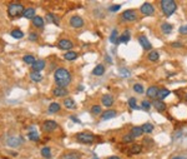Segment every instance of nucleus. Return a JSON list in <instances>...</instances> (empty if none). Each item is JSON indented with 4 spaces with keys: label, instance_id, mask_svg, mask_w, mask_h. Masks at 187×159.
I'll use <instances>...</instances> for the list:
<instances>
[{
    "label": "nucleus",
    "instance_id": "obj_23",
    "mask_svg": "<svg viewBox=\"0 0 187 159\" xmlns=\"http://www.w3.org/2000/svg\"><path fill=\"white\" fill-rule=\"evenodd\" d=\"M64 105H65V108H68V109H75L76 108V103L71 98H66L64 100Z\"/></svg>",
    "mask_w": 187,
    "mask_h": 159
},
{
    "label": "nucleus",
    "instance_id": "obj_27",
    "mask_svg": "<svg viewBox=\"0 0 187 159\" xmlns=\"http://www.w3.org/2000/svg\"><path fill=\"white\" fill-rule=\"evenodd\" d=\"M147 59H149L150 61H152V63L157 61V60L160 59V54H158V51H156V50H151V51H150V54L147 55Z\"/></svg>",
    "mask_w": 187,
    "mask_h": 159
},
{
    "label": "nucleus",
    "instance_id": "obj_6",
    "mask_svg": "<svg viewBox=\"0 0 187 159\" xmlns=\"http://www.w3.org/2000/svg\"><path fill=\"white\" fill-rule=\"evenodd\" d=\"M140 11L142 13L143 15L146 17H150V15H153L155 13V8L151 3H143L141 6H140Z\"/></svg>",
    "mask_w": 187,
    "mask_h": 159
},
{
    "label": "nucleus",
    "instance_id": "obj_31",
    "mask_svg": "<svg viewBox=\"0 0 187 159\" xmlns=\"http://www.w3.org/2000/svg\"><path fill=\"white\" fill-rule=\"evenodd\" d=\"M110 43H112V44H118V33H117V30L116 29H114L112 30V33H111V35H110Z\"/></svg>",
    "mask_w": 187,
    "mask_h": 159
},
{
    "label": "nucleus",
    "instance_id": "obj_30",
    "mask_svg": "<svg viewBox=\"0 0 187 159\" xmlns=\"http://www.w3.org/2000/svg\"><path fill=\"white\" fill-rule=\"evenodd\" d=\"M142 130H143V133H146V134H151L152 133V131H153V125L151 124V123H145L142 127Z\"/></svg>",
    "mask_w": 187,
    "mask_h": 159
},
{
    "label": "nucleus",
    "instance_id": "obj_33",
    "mask_svg": "<svg viewBox=\"0 0 187 159\" xmlns=\"http://www.w3.org/2000/svg\"><path fill=\"white\" fill-rule=\"evenodd\" d=\"M141 150H142V145H140V144H133L132 147L130 148V154H139V153H141Z\"/></svg>",
    "mask_w": 187,
    "mask_h": 159
},
{
    "label": "nucleus",
    "instance_id": "obj_22",
    "mask_svg": "<svg viewBox=\"0 0 187 159\" xmlns=\"http://www.w3.org/2000/svg\"><path fill=\"white\" fill-rule=\"evenodd\" d=\"M130 42V31L125 30L121 35L118 36V43H129Z\"/></svg>",
    "mask_w": 187,
    "mask_h": 159
},
{
    "label": "nucleus",
    "instance_id": "obj_38",
    "mask_svg": "<svg viewBox=\"0 0 187 159\" xmlns=\"http://www.w3.org/2000/svg\"><path fill=\"white\" fill-rule=\"evenodd\" d=\"M11 36L15 38V39H21V38H24V33L19 29H15V30L11 31Z\"/></svg>",
    "mask_w": 187,
    "mask_h": 159
},
{
    "label": "nucleus",
    "instance_id": "obj_36",
    "mask_svg": "<svg viewBox=\"0 0 187 159\" xmlns=\"http://www.w3.org/2000/svg\"><path fill=\"white\" fill-rule=\"evenodd\" d=\"M41 155H43L44 158H46V159H50V158H51V149H50L49 147L41 148Z\"/></svg>",
    "mask_w": 187,
    "mask_h": 159
},
{
    "label": "nucleus",
    "instance_id": "obj_14",
    "mask_svg": "<svg viewBox=\"0 0 187 159\" xmlns=\"http://www.w3.org/2000/svg\"><path fill=\"white\" fill-rule=\"evenodd\" d=\"M45 68V60L43 59H37L34 64H33V72H41Z\"/></svg>",
    "mask_w": 187,
    "mask_h": 159
},
{
    "label": "nucleus",
    "instance_id": "obj_13",
    "mask_svg": "<svg viewBox=\"0 0 187 159\" xmlns=\"http://www.w3.org/2000/svg\"><path fill=\"white\" fill-rule=\"evenodd\" d=\"M52 94H54L55 97L58 98H61V97H66L69 94V90L66 89V88H61V87H58L55 88L54 90H52Z\"/></svg>",
    "mask_w": 187,
    "mask_h": 159
},
{
    "label": "nucleus",
    "instance_id": "obj_10",
    "mask_svg": "<svg viewBox=\"0 0 187 159\" xmlns=\"http://www.w3.org/2000/svg\"><path fill=\"white\" fill-rule=\"evenodd\" d=\"M6 143L9 147H19V145H21L24 143V140L21 137H10L6 139Z\"/></svg>",
    "mask_w": 187,
    "mask_h": 159
},
{
    "label": "nucleus",
    "instance_id": "obj_52",
    "mask_svg": "<svg viewBox=\"0 0 187 159\" xmlns=\"http://www.w3.org/2000/svg\"><path fill=\"white\" fill-rule=\"evenodd\" d=\"M108 159H121L120 157H116V155H112V157H109Z\"/></svg>",
    "mask_w": 187,
    "mask_h": 159
},
{
    "label": "nucleus",
    "instance_id": "obj_2",
    "mask_svg": "<svg viewBox=\"0 0 187 159\" xmlns=\"http://www.w3.org/2000/svg\"><path fill=\"white\" fill-rule=\"evenodd\" d=\"M160 6H161V10L165 14V17H171L177 10V4L173 0H162L160 3Z\"/></svg>",
    "mask_w": 187,
    "mask_h": 159
},
{
    "label": "nucleus",
    "instance_id": "obj_34",
    "mask_svg": "<svg viewBox=\"0 0 187 159\" xmlns=\"http://www.w3.org/2000/svg\"><path fill=\"white\" fill-rule=\"evenodd\" d=\"M30 79H31L33 82H41L43 75L40 74L39 72H31L30 73Z\"/></svg>",
    "mask_w": 187,
    "mask_h": 159
},
{
    "label": "nucleus",
    "instance_id": "obj_47",
    "mask_svg": "<svg viewBox=\"0 0 187 159\" xmlns=\"http://www.w3.org/2000/svg\"><path fill=\"white\" fill-rule=\"evenodd\" d=\"M172 46L173 48H182V44L181 43H172Z\"/></svg>",
    "mask_w": 187,
    "mask_h": 159
},
{
    "label": "nucleus",
    "instance_id": "obj_53",
    "mask_svg": "<svg viewBox=\"0 0 187 159\" xmlns=\"http://www.w3.org/2000/svg\"><path fill=\"white\" fill-rule=\"evenodd\" d=\"M186 100H187V94H186Z\"/></svg>",
    "mask_w": 187,
    "mask_h": 159
},
{
    "label": "nucleus",
    "instance_id": "obj_49",
    "mask_svg": "<svg viewBox=\"0 0 187 159\" xmlns=\"http://www.w3.org/2000/svg\"><path fill=\"white\" fill-rule=\"evenodd\" d=\"M172 159H187V158L183 157V155H176V157H173Z\"/></svg>",
    "mask_w": 187,
    "mask_h": 159
},
{
    "label": "nucleus",
    "instance_id": "obj_12",
    "mask_svg": "<svg viewBox=\"0 0 187 159\" xmlns=\"http://www.w3.org/2000/svg\"><path fill=\"white\" fill-rule=\"evenodd\" d=\"M139 43L141 44V46H142L145 50H151V49H152L151 43L147 40V38H146L145 35H140V36H139Z\"/></svg>",
    "mask_w": 187,
    "mask_h": 159
},
{
    "label": "nucleus",
    "instance_id": "obj_20",
    "mask_svg": "<svg viewBox=\"0 0 187 159\" xmlns=\"http://www.w3.org/2000/svg\"><path fill=\"white\" fill-rule=\"evenodd\" d=\"M142 134H143V130H142L141 127H133V128L131 129V135H132L133 138H139V137H141Z\"/></svg>",
    "mask_w": 187,
    "mask_h": 159
},
{
    "label": "nucleus",
    "instance_id": "obj_11",
    "mask_svg": "<svg viewBox=\"0 0 187 159\" xmlns=\"http://www.w3.org/2000/svg\"><path fill=\"white\" fill-rule=\"evenodd\" d=\"M101 102H102V105L106 108H110L112 107V104H114V97L111 94H105L102 98H101Z\"/></svg>",
    "mask_w": 187,
    "mask_h": 159
},
{
    "label": "nucleus",
    "instance_id": "obj_41",
    "mask_svg": "<svg viewBox=\"0 0 187 159\" xmlns=\"http://www.w3.org/2000/svg\"><path fill=\"white\" fill-rule=\"evenodd\" d=\"M141 107H142L143 110H150V109H151V103L147 102V100H143V102L141 103Z\"/></svg>",
    "mask_w": 187,
    "mask_h": 159
},
{
    "label": "nucleus",
    "instance_id": "obj_39",
    "mask_svg": "<svg viewBox=\"0 0 187 159\" xmlns=\"http://www.w3.org/2000/svg\"><path fill=\"white\" fill-rule=\"evenodd\" d=\"M129 105H130V108L131 109H140L139 107H137V102H136V98H130L129 99Z\"/></svg>",
    "mask_w": 187,
    "mask_h": 159
},
{
    "label": "nucleus",
    "instance_id": "obj_5",
    "mask_svg": "<svg viewBox=\"0 0 187 159\" xmlns=\"http://www.w3.org/2000/svg\"><path fill=\"white\" fill-rule=\"evenodd\" d=\"M121 18H122L124 21H127V23L135 21L137 19V13H136V10H133V9H129V10H125L122 13Z\"/></svg>",
    "mask_w": 187,
    "mask_h": 159
},
{
    "label": "nucleus",
    "instance_id": "obj_15",
    "mask_svg": "<svg viewBox=\"0 0 187 159\" xmlns=\"http://www.w3.org/2000/svg\"><path fill=\"white\" fill-rule=\"evenodd\" d=\"M117 115V112L116 110H112V109H109L101 114V119L102 120H109V119H112Z\"/></svg>",
    "mask_w": 187,
    "mask_h": 159
},
{
    "label": "nucleus",
    "instance_id": "obj_32",
    "mask_svg": "<svg viewBox=\"0 0 187 159\" xmlns=\"http://www.w3.org/2000/svg\"><path fill=\"white\" fill-rule=\"evenodd\" d=\"M64 58H65V60H69V61L75 60L77 58V53H75V51H66Z\"/></svg>",
    "mask_w": 187,
    "mask_h": 159
},
{
    "label": "nucleus",
    "instance_id": "obj_40",
    "mask_svg": "<svg viewBox=\"0 0 187 159\" xmlns=\"http://www.w3.org/2000/svg\"><path fill=\"white\" fill-rule=\"evenodd\" d=\"M133 90H135L137 94H142V93L145 91V89H143V87L141 85V84H139V83H136V84H133Z\"/></svg>",
    "mask_w": 187,
    "mask_h": 159
},
{
    "label": "nucleus",
    "instance_id": "obj_18",
    "mask_svg": "<svg viewBox=\"0 0 187 159\" xmlns=\"http://www.w3.org/2000/svg\"><path fill=\"white\" fill-rule=\"evenodd\" d=\"M170 95V90L166 89V88H160L158 89V93H157V98L158 100H164L165 98H167Z\"/></svg>",
    "mask_w": 187,
    "mask_h": 159
},
{
    "label": "nucleus",
    "instance_id": "obj_50",
    "mask_svg": "<svg viewBox=\"0 0 187 159\" xmlns=\"http://www.w3.org/2000/svg\"><path fill=\"white\" fill-rule=\"evenodd\" d=\"M105 59H106V61H109L110 64H112V60H111V58H110L109 55H106V58H105Z\"/></svg>",
    "mask_w": 187,
    "mask_h": 159
},
{
    "label": "nucleus",
    "instance_id": "obj_4",
    "mask_svg": "<svg viewBox=\"0 0 187 159\" xmlns=\"http://www.w3.org/2000/svg\"><path fill=\"white\" fill-rule=\"evenodd\" d=\"M76 140L79 143H83V144H92L95 142V135H92L90 133H77L76 134Z\"/></svg>",
    "mask_w": 187,
    "mask_h": 159
},
{
    "label": "nucleus",
    "instance_id": "obj_48",
    "mask_svg": "<svg viewBox=\"0 0 187 159\" xmlns=\"http://www.w3.org/2000/svg\"><path fill=\"white\" fill-rule=\"evenodd\" d=\"M70 118H71V120H72V122H75V123H81V122H80L79 119H77L76 116H74V115H72V116H70Z\"/></svg>",
    "mask_w": 187,
    "mask_h": 159
},
{
    "label": "nucleus",
    "instance_id": "obj_3",
    "mask_svg": "<svg viewBox=\"0 0 187 159\" xmlns=\"http://www.w3.org/2000/svg\"><path fill=\"white\" fill-rule=\"evenodd\" d=\"M25 8L20 4V3H10L8 5V15L10 18H18V17H23V13H24Z\"/></svg>",
    "mask_w": 187,
    "mask_h": 159
},
{
    "label": "nucleus",
    "instance_id": "obj_25",
    "mask_svg": "<svg viewBox=\"0 0 187 159\" xmlns=\"http://www.w3.org/2000/svg\"><path fill=\"white\" fill-rule=\"evenodd\" d=\"M161 31H162L165 35L171 34V31H172V25L168 24V23H162V24H161Z\"/></svg>",
    "mask_w": 187,
    "mask_h": 159
},
{
    "label": "nucleus",
    "instance_id": "obj_26",
    "mask_svg": "<svg viewBox=\"0 0 187 159\" xmlns=\"http://www.w3.org/2000/svg\"><path fill=\"white\" fill-rule=\"evenodd\" d=\"M33 24H34V26H36V28H44V19L41 18V17H35L34 19H33Z\"/></svg>",
    "mask_w": 187,
    "mask_h": 159
},
{
    "label": "nucleus",
    "instance_id": "obj_28",
    "mask_svg": "<svg viewBox=\"0 0 187 159\" xmlns=\"http://www.w3.org/2000/svg\"><path fill=\"white\" fill-rule=\"evenodd\" d=\"M60 104L59 103H51L50 105H49V113H51V114H54V113H58V112H60Z\"/></svg>",
    "mask_w": 187,
    "mask_h": 159
},
{
    "label": "nucleus",
    "instance_id": "obj_9",
    "mask_svg": "<svg viewBox=\"0 0 187 159\" xmlns=\"http://www.w3.org/2000/svg\"><path fill=\"white\" fill-rule=\"evenodd\" d=\"M58 128H59V125H58V123L54 122V120H45V122L43 123V129H44L45 131H54V130H56Z\"/></svg>",
    "mask_w": 187,
    "mask_h": 159
},
{
    "label": "nucleus",
    "instance_id": "obj_29",
    "mask_svg": "<svg viewBox=\"0 0 187 159\" xmlns=\"http://www.w3.org/2000/svg\"><path fill=\"white\" fill-rule=\"evenodd\" d=\"M46 21L48 23H54L55 25H59V19L56 18L55 14H51V13H48L46 14Z\"/></svg>",
    "mask_w": 187,
    "mask_h": 159
},
{
    "label": "nucleus",
    "instance_id": "obj_44",
    "mask_svg": "<svg viewBox=\"0 0 187 159\" xmlns=\"http://www.w3.org/2000/svg\"><path fill=\"white\" fill-rule=\"evenodd\" d=\"M178 31H180V34H182V35H186V34H187V25H182L181 28L178 29Z\"/></svg>",
    "mask_w": 187,
    "mask_h": 159
},
{
    "label": "nucleus",
    "instance_id": "obj_45",
    "mask_svg": "<svg viewBox=\"0 0 187 159\" xmlns=\"http://www.w3.org/2000/svg\"><path fill=\"white\" fill-rule=\"evenodd\" d=\"M120 8H121V5H118V4H117V5H112V6H110V8H109V10H110V11H112V13H115V11L120 10Z\"/></svg>",
    "mask_w": 187,
    "mask_h": 159
},
{
    "label": "nucleus",
    "instance_id": "obj_17",
    "mask_svg": "<svg viewBox=\"0 0 187 159\" xmlns=\"http://www.w3.org/2000/svg\"><path fill=\"white\" fill-rule=\"evenodd\" d=\"M36 15H35V9L34 8H25L24 13H23V18L25 19H34Z\"/></svg>",
    "mask_w": 187,
    "mask_h": 159
},
{
    "label": "nucleus",
    "instance_id": "obj_35",
    "mask_svg": "<svg viewBox=\"0 0 187 159\" xmlns=\"http://www.w3.org/2000/svg\"><path fill=\"white\" fill-rule=\"evenodd\" d=\"M23 60H24L25 64H28V65H33V64L36 61V59H35L33 55H30V54L24 55V57H23Z\"/></svg>",
    "mask_w": 187,
    "mask_h": 159
},
{
    "label": "nucleus",
    "instance_id": "obj_8",
    "mask_svg": "<svg viewBox=\"0 0 187 159\" xmlns=\"http://www.w3.org/2000/svg\"><path fill=\"white\" fill-rule=\"evenodd\" d=\"M70 25L72 26V28L75 29H79V28H83L84 26V20L81 17H79V15H75L70 19Z\"/></svg>",
    "mask_w": 187,
    "mask_h": 159
},
{
    "label": "nucleus",
    "instance_id": "obj_46",
    "mask_svg": "<svg viewBox=\"0 0 187 159\" xmlns=\"http://www.w3.org/2000/svg\"><path fill=\"white\" fill-rule=\"evenodd\" d=\"M29 38H30L31 42H35V40H37V34H36V33H30Z\"/></svg>",
    "mask_w": 187,
    "mask_h": 159
},
{
    "label": "nucleus",
    "instance_id": "obj_37",
    "mask_svg": "<svg viewBox=\"0 0 187 159\" xmlns=\"http://www.w3.org/2000/svg\"><path fill=\"white\" fill-rule=\"evenodd\" d=\"M91 113L94 115H100V114H102V108L100 107V105H92L91 107Z\"/></svg>",
    "mask_w": 187,
    "mask_h": 159
},
{
    "label": "nucleus",
    "instance_id": "obj_51",
    "mask_svg": "<svg viewBox=\"0 0 187 159\" xmlns=\"http://www.w3.org/2000/svg\"><path fill=\"white\" fill-rule=\"evenodd\" d=\"M121 72H122V74H125V75H130V72H129V70H124V69H121Z\"/></svg>",
    "mask_w": 187,
    "mask_h": 159
},
{
    "label": "nucleus",
    "instance_id": "obj_16",
    "mask_svg": "<svg viewBox=\"0 0 187 159\" xmlns=\"http://www.w3.org/2000/svg\"><path fill=\"white\" fill-rule=\"evenodd\" d=\"M158 89H160V88H157L156 85H152V87L147 88V91H146V95H147L149 98H151V99H156V98H157Z\"/></svg>",
    "mask_w": 187,
    "mask_h": 159
},
{
    "label": "nucleus",
    "instance_id": "obj_42",
    "mask_svg": "<svg viewBox=\"0 0 187 159\" xmlns=\"http://www.w3.org/2000/svg\"><path fill=\"white\" fill-rule=\"evenodd\" d=\"M133 139H135V138H133L131 134H126V135L122 137V142L124 143H131V142H133Z\"/></svg>",
    "mask_w": 187,
    "mask_h": 159
},
{
    "label": "nucleus",
    "instance_id": "obj_19",
    "mask_svg": "<svg viewBox=\"0 0 187 159\" xmlns=\"http://www.w3.org/2000/svg\"><path fill=\"white\" fill-rule=\"evenodd\" d=\"M153 107L157 112H164L166 109V104L162 100H155L153 102Z\"/></svg>",
    "mask_w": 187,
    "mask_h": 159
},
{
    "label": "nucleus",
    "instance_id": "obj_7",
    "mask_svg": "<svg viewBox=\"0 0 187 159\" xmlns=\"http://www.w3.org/2000/svg\"><path fill=\"white\" fill-rule=\"evenodd\" d=\"M58 46L61 49V50H66V51H71V48H74V44L71 40H69V39H61V40L59 42Z\"/></svg>",
    "mask_w": 187,
    "mask_h": 159
},
{
    "label": "nucleus",
    "instance_id": "obj_21",
    "mask_svg": "<svg viewBox=\"0 0 187 159\" xmlns=\"http://www.w3.org/2000/svg\"><path fill=\"white\" fill-rule=\"evenodd\" d=\"M28 138H29L30 140H33V142H37V140H39V133L34 129V127L30 128L29 134H28Z\"/></svg>",
    "mask_w": 187,
    "mask_h": 159
},
{
    "label": "nucleus",
    "instance_id": "obj_43",
    "mask_svg": "<svg viewBox=\"0 0 187 159\" xmlns=\"http://www.w3.org/2000/svg\"><path fill=\"white\" fill-rule=\"evenodd\" d=\"M61 159H79V157L76 155V154H66V155H64Z\"/></svg>",
    "mask_w": 187,
    "mask_h": 159
},
{
    "label": "nucleus",
    "instance_id": "obj_1",
    "mask_svg": "<svg viewBox=\"0 0 187 159\" xmlns=\"http://www.w3.org/2000/svg\"><path fill=\"white\" fill-rule=\"evenodd\" d=\"M54 78H55V83L58 84V87H61V88H65L70 85L71 80H72V76H71V73L65 69V68H59L55 70V74H54Z\"/></svg>",
    "mask_w": 187,
    "mask_h": 159
},
{
    "label": "nucleus",
    "instance_id": "obj_24",
    "mask_svg": "<svg viewBox=\"0 0 187 159\" xmlns=\"http://www.w3.org/2000/svg\"><path fill=\"white\" fill-rule=\"evenodd\" d=\"M104 73H105V67H104L102 64H99L97 67H95V68H94V70H92V74L94 75H97V76L104 75Z\"/></svg>",
    "mask_w": 187,
    "mask_h": 159
}]
</instances>
